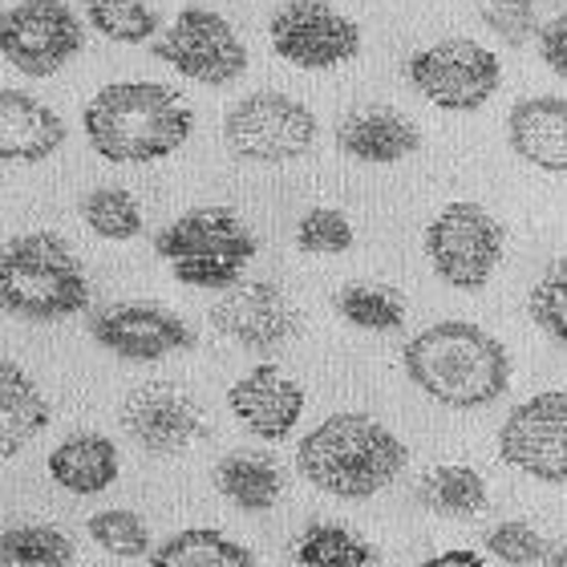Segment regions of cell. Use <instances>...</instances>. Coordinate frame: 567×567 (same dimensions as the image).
Wrapping results in <instances>:
<instances>
[{
	"instance_id": "cell-20",
	"label": "cell",
	"mask_w": 567,
	"mask_h": 567,
	"mask_svg": "<svg viewBox=\"0 0 567 567\" xmlns=\"http://www.w3.org/2000/svg\"><path fill=\"white\" fill-rule=\"evenodd\" d=\"M49 478L70 495H102L118 478V446L106 434H73L49 454Z\"/></svg>"
},
{
	"instance_id": "cell-9",
	"label": "cell",
	"mask_w": 567,
	"mask_h": 567,
	"mask_svg": "<svg viewBox=\"0 0 567 567\" xmlns=\"http://www.w3.org/2000/svg\"><path fill=\"white\" fill-rule=\"evenodd\" d=\"M154 58L199 85H231L248 70V49L224 12L187 4L154 41Z\"/></svg>"
},
{
	"instance_id": "cell-36",
	"label": "cell",
	"mask_w": 567,
	"mask_h": 567,
	"mask_svg": "<svg viewBox=\"0 0 567 567\" xmlns=\"http://www.w3.org/2000/svg\"><path fill=\"white\" fill-rule=\"evenodd\" d=\"M417 567H491L478 551H466V547H458V551H442V556H430L425 564Z\"/></svg>"
},
{
	"instance_id": "cell-33",
	"label": "cell",
	"mask_w": 567,
	"mask_h": 567,
	"mask_svg": "<svg viewBox=\"0 0 567 567\" xmlns=\"http://www.w3.org/2000/svg\"><path fill=\"white\" fill-rule=\"evenodd\" d=\"M486 551H491L498 564H511V567H532L551 556V547L544 544V535L523 519H507V523H498V527H491V532H486Z\"/></svg>"
},
{
	"instance_id": "cell-37",
	"label": "cell",
	"mask_w": 567,
	"mask_h": 567,
	"mask_svg": "<svg viewBox=\"0 0 567 567\" xmlns=\"http://www.w3.org/2000/svg\"><path fill=\"white\" fill-rule=\"evenodd\" d=\"M547 567H567V544L551 547V556H547Z\"/></svg>"
},
{
	"instance_id": "cell-25",
	"label": "cell",
	"mask_w": 567,
	"mask_h": 567,
	"mask_svg": "<svg viewBox=\"0 0 567 567\" xmlns=\"http://www.w3.org/2000/svg\"><path fill=\"white\" fill-rule=\"evenodd\" d=\"M378 559L373 544L337 523H317L300 535L296 544V564L300 567H369Z\"/></svg>"
},
{
	"instance_id": "cell-28",
	"label": "cell",
	"mask_w": 567,
	"mask_h": 567,
	"mask_svg": "<svg viewBox=\"0 0 567 567\" xmlns=\"http://www.w3.org/2000/svg\"><path fill=\"white\" fill-rule=\"evenodd\" d=\"M82 219L90 224V231L114 244H126L142 231V212L134 203L131 190L122 187H97L82 199Z\"/></svg>"
},
{
	"instance_id": "cell-4",
	"label": "cell",
	"mask_w": 567,
	"mask_h": 567,
	"mask_svg": "<svg viewBox=\"0 0 567 567\" xmlns=\"http://www.w3.org/2000/svg\"><path fill=\"white\" fill-rule=\"evenodd\" d=\"M0 296L12 317L65 320L90 308V276L73 248L53 231H24L9 239L0 264Z\"/></svg>"
},
{
	"instance_id": "cell-22",
	"label": "cell",
	"mask_w": 567,
	"mask_h": 567,
	"mask_svg": "<svg viewBox=\"0 0 567 567\" xmlns=\"http://www.w3.org/2000/svg\"><path fill=\"white\" fill-rule=\"evenodd\" d=\"M215 486L239 511H272L284 495V474L268 454H227L215 462Z\"/></svg>"
},
{
	"instance_id": "cell-15",
	"label": "cell",
	"mask_w": 567,
	"mask_h": 567,
	"mask_svg": "<svg viewBox=\"0 0 567 567\" xmlns=\"http://www.w3.org/2000/svg\"><path fill=\"white\" fill-rule=\"evenodd\" d=\"M122 430L146 454H183L203 434V414L187 390H178L171 381H154L126 398Z\"/></svg>"
},
{
	"instance_id": "cell-6",
	"label": "cell",
	"mask_w": 567,
	"mask_h": 567,
	"mask_svg": "<svg viewBox=\"0 0 567 567\" xmlns=\"http://www.w3.org/2000/svg\"><path fill=\"white\" fill-rule=\"evenodd\" d=\"M317 114L305 102H296L288 94H272V90L239 97L224 118V138L231 154L244 163L264 166L305 158L317 142Z\"/></svg>"
},
{
	"instance_id": "cell-14",
	"label": "cell",
	"mask_w": 567,
	"mask_h": 567,
	"mask_svg": "<svg viewBox=\"0 0 567 567\" xmlns=\"http://www.w3.org/2000/svg\"><path fill=\"white\" fill-rule=\"evenodd\" d=\"M90 332L102 349H110L122 361H138V365H151V361H166L175 353H187L195 349V329L187 320L175 317L171 308L163 305H110L102 312H94L90 320Z\"/></svg>"
},
{
	"instance_id": "cell-32",
	"label": "cell",
	"mask_w": 567,
	"mask_h": 567,
	"mask_svg": "<svg viewBox=\"0 0 567 567\" xmlns=\"http://www.w3.org/2000/svg\"><path fill=\"white\" fill-rule=\"evenodd\" d=\"M527 308H532V320L547 337H556L559 344H567V256L539 276Z\"/></svg>"
},
{
	"instance_id": "cell-7",
	"label": "cell",
	"mask_w": 567,
	"mask_h": 567,
	"mask_svg": "<svg viewBox=\"0 0 567 567\" xmlns=\"http://www.w3.org/2000/svg\"><path fill=\"white\" fill-rule=\"evenodd\" d=\"M425 256L442 284L478 292L503 260V227L478 203H446L425 227Z\"/></svg>"
},
{
	"instance_id": "cell-18",
	"label": "cell",
	"mask_w": 567,
	"mask_h": 567,
	"mask_svg": "<svg viewBox=\"0 0 567 567\" xmlns=\"http://www.w3.org/2000/svg\"><path fill=\"white\" fill-rule=\"evenodd\" d=\"M507 142L523 163L567 175V97H523L507 118Z\"/></svg>"
},
{
	"instance_id": "cell-27",
	"label": "cell",
	"mask_w": 567,
	"mask_h": 567,
	"mask_svg": "<svg viewBox=\"0 0 567 567\" xmlns=\"http://www.w3.org/2000/svg\"><path fill=\"white\" fill-rule=\"evenodd\" d=\"M337 312L365 332H393L405 324V300L385 284H349L337 292Z\"/></svg>"
},
{
	"instance_id": "cell-29",
	"label": "cell",
	"mask_w": 567,
	"mask_h": 567,
	"mask_svg": "<svg viewBox=\"0 0 567 567\" xmlns=\"http://www.w3.org/2000/svg\"><path fill=\"white\" fill-rule=\"evenodd\" d=\"M90 24L118 45H142L158 33V12L146 0H90Z\"/></svg>"
},
{
	"instance_id": "cell-2",
	"label": "cell",
	"mask_w": 567,
	"mask_h": 567,
	"mask_svg": "<svg viewBox=\"0 0 567 567\" xmlns=\"http://www.w3.org/2000/svg\"><path fill=\"white\" fill-rule=\"evenodd\" d=\"M85 138L106 163H158L195 131V114L171 85L110 82L82 110Z\"/></svg>"
},
{
	"instance_id": "cell-23",
	"label": "cell",
	"mask_w": 567,
	"mask_h": 567,
	"mask_svg": "<svg viewBox=\"0 0 567 567\" xmlns=\"http://www.w3.org/2000/svg\"><path fill=\"white\" fill-rule=\"evenodd\" d=\"M154 567H256L248 547L215 527H187L151 551Z\"/></svg>"
},
{
	"instance_id": "cell-26",
	"label": "cell",
	"mask_w": 567,
	"mask_h": 567,
	"mask_svg": "<svg viewBox=\"0 0 567 567\" xmlns=\"http://www.w3.org/2000/svg\"><path fill=\"white\" fill-rule=\"evenodd\" d=\"M0 559H4V567H73V544L58 527L21 523V527L4 532Z\"/></svg>"
},
{
	"instance_id": "cell-3",
	"label": "cell",
	"mask_w": 567,
	"mask_h": 567,
	"mask_svg": "<svg viewBox=\"0 0 567 567\" xmlns=\"http://www.w3.org/2000/svg\"><path fill=\"white\" fill-rule=\"evenodd\" d=\"M405 458L402 437L369 414L324 417L296 446V466L308 483L349 503L381 495L405 471Z\"/></svg>"
},
{
	"instance_id": "cell-35",
	"label": "cell",
	"mask_w": 567,
	"mask_h": 567,
	"mask_svg": "<svg viewBox=\"0 0 567 567\" xmlns=\"http://www.w3.org/2000/svg\"><path fill=\"white\" fill-rule=\"evenodd\" d=\"M539 53H544L547 70L567 82V12H559L556 21L544 24V33H539Z\"/></svg>"
},
{
	"instance_id": "cell-21",
	"label": "cell",
	"mask_w": 567,
	"mask_h": 567,
	"mask_svg": "<svg viewBox=\"0 0 567 567\" xmlns=\"http://www.w3.org/2000/svg\"><path fill=\"white\" fill-rule=\"evenodd\" d=\"M53 410L29 373L17 361L0 365V425H4V458H12L21 446H29L49 425Z\"/></svg>"
},
{
	"instance_id": "cell-5",
	"label": "cell",
	"mask_w": 567,
	"mask_h": 567,
	"mask_svg": "<svg viewBox=\"0 0 567 567\" xmlns=\"http://www.w3.org/2000/svg\"><path fill=\"white\" fill-rule=\"evenodd\" d=\"M256 236L231 207H195L154 236V251L171 264V276L187 288L227 292L256 256Z\"/></svg>"
},
{
	"instance_id": "cell-12",
	"label": "cell",
	"mask_w": 567,
	"mask_h": 567,
	"mask_svg": "<svg viewBox=\"0 0 567 567\" xmlns=\"http://www.w3.org/2000/svg\"><path fill=\"white\" fill-rule=\"evenodd\" d=\"M498 454L527 478L567 483V393L544 390L515 405L498 425Z\"/></svg>"
},
{
	"instance_id": "cell-1",
	"label": "cell",
	"mask_w": 567,
	"mask_h": 567,
	"mask_svg": "<svg viewBox=\"0 0 567 567\" xmlns=\"http://www.w3.org/2000/svg\"><path fill=\"white\" fill-rule=\"evenodd\" d=\"M405 378L450 410L495 405L511 385V357L498 337L471 320H437L402 349Z\"/></svg>"
},
{
	"instance_id": "cell-13",
	"label": "cell",
	"mask_w": 567,
	"mask_h": 567,
	"mask_svg": "<svg viewBox=\"0 0 567 567\" xmlns=\"http://www.w3.org/2000/svg\"><path fill=\"white\" fill-rule=\"evenodd\" d=\"M212 324L224 332L227 341H236L239 349H280L300 332L305 317L280 284L268 280H239L236 288H227L212 308Z\"/></svg>"
},
{
	"instance_id": "cell-19",
	"label": "cell",
	"mask_w": 567,
	"mask_h": 567,
	"mask_svg": "<svg viewBox=\"0 0 567 567\" xmlns=\"http://www.w3.org/2000/svg\"><path fill=\"white\" fill-rule=\"evenodd\" d=\"M337 146H341L349 158L357 163H373V166H390L402 163L422 146V134L405 114L390 106H365L349 114V118L337 126Z\"/></svg>"
},
{
	"instance_id": "cell-16",
	"label": "cell",
	"mask_w": 567,
	"mask_h": 567,
	"mask_svg": "<svg viewBox=\"0 0 567 567\" xmlns=\"http://www.w3.org/2000/svg\"><path fill=\"white\" fill-rule=\"evenodd\" d=\"M227 405L244 430H251L264 442H280L300 425L305 390L280 365H256L227 390Z\"/></svg>"
},
{
	"instance_id": "cell-31",
	"label": "cell",
	"mask_w": 567,
	"mask_h": 567,
	"mask_svg": "<svg viewBox=\"0 0 567 567\" xmlns=\"http://www.w3.org/2000/svg\"><path fill=\"white\" fill-rule=\"evenodd\" d=\"M296 248L308 256H341L353 248V224L337 207H312L296 224Z\"/></svg>"
},
{
	"instance_id": "cell-10",
	"label": "cell",
	"mask_w": 567,
	"mask_h": 567,
	"mask_svg": "<svg viewBox=\"0 0 567 567\" xmlns=\"http://www.w3.org/2000/svg\"><path fill=\"white\" fill-rule=\"evenodd\" d=\"M85 45L82 17L65 0H21L4 12L0 49L24 78H53Z\"/></svg>"
},
{
	"instance_id": "cell-17",
	"label": "cell",
	"mask_w": 567,
	"mask_h": 567,
	"mask_svg": "<svg viewBox=\"0 0 567 567\" xmlns=\"http://www.w3.org/2000/svg\"><path fill=\"white\" fill-rule=\"evenodd\" d=\"M61 146H65V122L58 118V110H49L24 90L0 94V158L4 163H45Z\"/></svg>"
},
{
	"instance_id": "cell-11",
	"label": "cell",
	"mask_w": 567,
	"mask_h": 567,
	"mask_svg": "<svg viewBox=\"0 0 567 567\" xmlns=\"http://www.w3.org/2000/svg\"><path fill=\"white\" fill-rule=\"evenodd\" d=\"M268 37L296 70H337L361 53V29L332 0H284L268 21Z\"/></svg>"
},
{
	"instance_id": "cell-24",
	"label": "cell",
	"mask_w": 567,
	"mask_h": 567,
	"mask_svg": "<svg viewBox=\"0 0 567 567\" xmlns=\"http://www.w3.org/2000/svg\"><path fill=\"white\" fill-rule=\"evenodd\" d=\"M417 498L434 515L446 519H474L486 511V478L474 466H434L422 474Z\"/></svg>"
},
{
	"instance_id": "cell-34",
	"label": "cell",
	"mask_w": 567,
	"mask_h": 567,
	"mask_svg": "<svg viewBox=\"0 0 567 567\" xmlns=\"http://www.w3.org/2000/svg\"><path fill=\"white\" fill-rule=\"evenodd\" d=\"M483 21L491 33H498L511 45H523V41H532L539 33V9H535V0H491Z\"/></svg>"
},
{
	"instance_id": "cell-30",
	"label": "cell",
	"mask_w": 567,
	"mask_h": 567,
	"mask_svg": "<svg viewBox=\"0 0 567 567\" xmlns=\"http://www.w3.org/2000/svg\"><path fill=\"white\" fill-rule=\"evenodd\" d=\"M85 532H90V539H94L102 551H110V556H118V559L151 556V532H146V523H142L134 511H122V507L97 511V515H90Z\"/></svg>"
},
{
	"instance_id": "cell-8",
	"label": "cell",
	"mask_w": 567,
	"mask_h": 567,
	"mask_svg": "<svg viewBox=\"0 0 567 567\" xmlns=\"http://www.w3.org/2000/svg\"><path fill=\"white\" fill-rule=\"evenodd\" d=\"M503 65L486 45L471 37H446L410 58V85L425 102L450 114H471L486 106L498 90Z\"/></svg>"
}]
</instances>
